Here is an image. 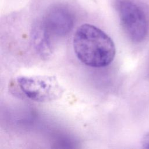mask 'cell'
<instances>
[{
	"instance_id": "1",
	"label": "cell",
	"mask_w": 149,
	"mask_h": 149,
	"mask_svg": "<svg viewBox=\"0 0 149 149\" xmlns=\"http://www.w3.org/2000/svg\"><path fill=\"white\" fill-rule=\"evenodd\" d=\"M73 46L78 59L93 68L109 65L116 53L115 45L111 37L90 24H84L78 27L74 34Z\"/></svg>"
},
{
	"instance_id": "4",
	"label": "cell",
	"mask_w": 149,
	"mask_h": 149,
	"mask_svg": "<svg viewBox=\"0 0 149 149\" xmlns=\"http://www.w3.org/2000/svg\"><path fill=\"white\" fill-rule=\"evenodd\" d=\"M49 33L64 36L68 34L74 25V17L66 8L56 5L49 9L42 20Z\"/></svg>"
},
{
	"instance_id": "5",
	"label": "cell",
	"mask_w": 149,
	"mask_h": 149,
	"mask_svg": "<svg viewBox=\"0 0 149 149\" xmlns=\"http://www.w3.org/2000/svg\"><path fill=\"white\" fill-rule=\"evenodd\" d=\"M49 35L43 21L33 25L31 30L33 44L37 54L43 59H47L52 54Z\"/></svg>"
},
{
	"instance_id": "6",
	"label": "cell",
	"mask_w": 149,
	"mask_h": 149,
	"mask_svg": "<svg viewBox=\"0 0 149 149\" xmlns=\"http://www.w3.org/2000/svg\"><path fill=\"white\" fill-rule=\"evenodd\" d=\"M142 146L144 148H149V133L146 134L142 139Z\"/></svg>"
},
{
	"instance_id": "2",
	"label": "cell",
	"mask_w": 149,
	"mask_h": 149,
	"mask_svg": "<svg viewBox=\"0 0 149 149\" xmlns=\"http://www.w3.org/2000/svg\"><path fill=\"white\" fill-rule=\"evenodd\" d=\"M114 5L129 39L136 43L144 41L148 34V23L141 6L135 0H115Z\"/></svg>"
},
{
	"instance_id": "3",
	"label": "cell",
	"mask_w": 149,
	"mask_h": 149,
	"mask_svg": "<svg viewBox=\"0 0 149 149\" xmlns=\"http://www.w3.org/2000/svg\"><path fill=\"white\" fill-rule=\"evenodd\" d=\"M17 83L22 93L36 102L52 101L59 98L63 93L62 87L54 76H22L17 78Z\"/></svg>"
}]
</instances>
